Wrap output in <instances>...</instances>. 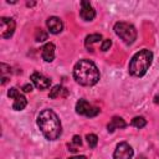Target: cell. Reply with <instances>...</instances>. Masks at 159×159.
I'll list each match as a JSON object with an SVG mask.
<instances>
[{
	"label": "cell",
	"instance_id": "8992f818",
	"mask_svg": "<svg viewBox=\"0 0 159 159\" xmlns=\"http://www.w3.org/2000/svg\"><path fill=\"white\" fill-rule=\"evenodd\" d=\"M7 96H9L10 98H14L12 108H14L15 111H22V109L26 107L27 99H26V97H25L24 94H21V93L17 91V88H15V87L10 88V89L7 91Z\"/></svg>",
	"mask_w": 159,
	"mask_h": 159
},
{
	"label": "cell",
	"instance_id": "7c38bea8",
	"mask_svg": "<svg viewBox=\"0 0 159 159\" xmlns=\"http://www.w3.org/2000/svg\"><path fill=\"white\" fill-rule=\"evenodd\" d=\"M41 56H42L43 61L52 62L55 58V45L52 42H47L41 50Z\"/></svg>",
	"mask_w": 159,
	"mask_h": 159
},
{
	"label": "cell",
	"instance_id": "5b68a950",
	"mask_svg": "<svg viewBox=\"0 0 159 159\" xmlns=\"http://www.w3.org/2000/svg\"><path fill=\"white\" fill-rule=\"evenodd\" d=\"M76 112H77L78 114L86 116V117H96V116L101 112V109H99L98 107H94V106L89 104L86 99L81 98V99H78L77 103H76Z\"/></svg>",
	"mask_w": 159,
	"mask_h": 159
},
{
	"label": "cell",
	"instance_id": "ffe728a7",
	"mask_svg": "<svg viewBox=\"0 0 159 159\" xmlns=\"http://www.w3.org/2000/svg\"><path fill=\"white\" fill-rule=\"evenodd\" d=\"M111 46H112V41H111L109 39H106V40H103V42H102L101 50H102V51H107V50H109Z\"/></svg>",
	"mask_w": 159,
	"mask_h": 159
},
{
	"label": "cell",
	"instance_id": "6da1fadb",
	"mask_svg": "<svg viewBox=\"0 0 159 159\" xmlns=\"http://www.w3.org/2000/svg\"><path fill=\"white\" fill-rule=\"evenodd\" d=\"M37 125L43 137L48 140H56L62 133V125L57 114L48 108L41 111L37 116Z\"/></svg>",
	"mask_w": 159,
	"mask_h": 159
},
{
	"label": "cell",
	"instance_id": "44dd1931",
	"mask_svg": "<svg viewBox=\"0 0 159 159\" xmlns=\"http://www.w3.org/2000/svg\"><path fill=\"white\" fill-rule=\"evenodd\" d=\"M72 144L75 145V148H77V147H81V144H82L81 137H80V135H75V137L72 138Z\"/></svg>",
	"mask_w": 159,
	"mask_h": 159
},
{
	"label": "cell",
	"instance_id": "9c48e42d",
	"mask_svg": "<svg viewBox=\"0 0 159 159\" xmlns=\"http://www.w3.org/2000/svg\"><path fill=\"white\" fill-rule=\"evenodd\" d=\"M30 80L32 81V83L39 88V89H46L50 87L51 84V80L45 77L43 75L39 73V72H34L31 76H30Z\"/></svg>",
	"mask_w": 159,
	"mask_h": 159
},
{
	"label": "cell",
	"instance_id": "52a82bcc",
	"mask_svg": "<svg viewBox=\"0 0 159 159\" xmlns=\"http://www.w3.org/2000/svg\"><path fill=\"white\" fill-rule=\"evenodd\" d=\"M15 21L11 17H1L0 19V30H1V37L2 39H9L12 36L15 31Z\"/></svg>",
	"mask_w": 159,
	"mask_h": 159
},
{
	"label": "cell",
	"instance_id": "30bf717a",
	"mask_svg": "<svg viewBox=\"0 0 159 159\" xmlns=\"http://www.w3.org/2000/svg\"><path fill=\"white\" fill-rule=\"evenodd\" d=\"M46 26H47L48 31H50L51 34H53V35L60 34V32L63 30V22H62L61 19L57 17V16H51V17H48L47 21H46Z\"/></svg>",
	"mask_w": 159,
	"mask_h": 159
},
{
	"label": "cell",
	"instance_id": "ba28073f",
	"mask_svg": "<svg viewBox=\"0 0 159 159\" xmlns=\"http://www.w3.org/2000/svg\"><path fill=\"white\" fill-rule=\"evenodd\" d=\"M132 157H133V149L125 142L119 143L113 153V159H132Z\"/></svg>",
	"mask_w": 159,
	"mask_h": 159
},
{
	"label": "cell",
	"instance_id": "7a4b0ae2",
	"mask_svg": "<svg viewBox=\"0 0 159 159\" xmlns=\"http://www.w3.org/2000/svg\"><path fill=\"white\" fill-rule=\"evenodd\" d=\"M73 77L82 86H93L99 81V71L91 60H80L73 67Z\"/></svg>",
	"mask_w": 159,
	"mask_h": 159
},
{
	"label": "cell",
	"instance_id": "277c9868",
	"mask_svg": "<svg viewBox=\"0 0 159 159\" xmlns=\"http://www.w3.org/2000/svg\"><path fill=\"white\" fill-rule=\"evenodd\" d=\"M114 32L127 45H132L137 39L135 27L132 24H128V22H117L114 25Z\"/></svg>",
	"mask_w": 159,
	"mask_h": 159
},
{
	"label": "cell",
	"instance_id": "ac0fdd59",
	"mask_svg": "<svg viewBox=\"0 0 159 159\" xmlns=\"http://www.w3.org/2000/svg\"><path fill=\"white\" fill-rule=\"evenodd\" d=\"M86 139H87V143H88L89 148H96V145H97V143H98V138H97L96 134H93V133L87 134Z\"/></svg>",
	"mask_w": 159,
	"mask_h": 159
},
{
	"label": "cell",
	"instance_id": "4fadbf2b",
	"mask_svg": "<svg viewBox=\"0 0 159 159\" xmlns=\"http://www.w3.org/2000/svg\"><path fill=\"white\" fill-rule=\"evenodd\" d=\"M125 122H124V119L122 118V117H113L112 119H111V122L108 123V125H107V130L109 132V133H112V132H114L116 129H120V128H125Z\"/></svg>",
	"mask_w": 159,
	"mask_h": 159
},
{
	"label": "cell",
	"instance_id": "2e32d148",
	"mask_svg": "<svg viewBox=\"0 0 159 159\" xmlns=\"http://www.w3.org/2000/svg\"><path fill=\"white\" fill-rule=\"evenodd\" d=\"M62 92H66V88H63L61 84L53 86V87H52V89L50 91V98L55 99V98H57L58 96H61V93H62Z\"/></svg>",
	"mask_w": 159,
	"mask_h": 159
},
{
	"label": "cell",
	"instance_id": "7402d4cb",
	"mask_svg": "<svg viewBox=\"0 0 159 159\" xmlns=\"http://www.w3.org/2000/svg\"><path fill=\"white\" fill-rule=\"evenodd\" d=\"M22 89H24L25 92H31V91H32V86L27 83V84H25V86L22 87Z\"/></svg>",
	"mask_w": 159,
	"mask_h": 159
},
{
	"label": "cell",
	"instance_id": "d6986e66",
	"mask_svg": "<svg viewBox=\"0 0 159 159\" xmlns=\"http://www.w3.org/2000/svg\"><path fill=\"white\" fill-rule=\"evenodd\" d=\"M35 39H36L37 42H42V41L47 40V32L40 29V30L36 31V34H35Z\"/></svg>",
	"mask_w": 159,
	"mask_h": 159
},
{
	"label": "cell",
	"instance_id": "3957f363",
	"mask_svg": "<svg viewBox=\"0 0 159 159\" xmlns=\"http://www.w3.org/2000/svg\"><path fill=\"white\" fill-rule=\"evenodd\" d=\"M153 60V53L149 50H142L137 52L129 62V73L135 77H142L147 73Z\"/></svg>",
	"mask_w": 159,
	"mask_h": 159
},
{
	"label": "cell",
	"instance_id": "9a60e30c",
	"mask_svg": "<svg viewBox=\"0 0 159 159\" xmlns=\"http://www.w3.org/2000/svg\"><path fill=\"white\" fill-rule=\"evenodd\" d=\"M0 70H1V84H5L6 81L9 80V76H6V73L10 75L11 68H10V66H7V65H5V63H1V65H0Z\"/></svg>",
	"mask_w": 159,
	"mask_h": 159
},
{
	"label": "cell",
	"instance_id": "603a6c76",
	"mask_svg": "<svg viewBox=\"0 0 159 159\" xmlns=\"http://www.w3.org/2000/svg\"><path fill=\"white\" fill-rule=\"evenodd\" d=\"M70 159H86V157L84 155H76V157H72Z\"/></svg>",
	"mask_w": 159,
	"mask_h": 159
},
{
	"label": "cell",
	"instance_id": "5bb4252c",
	"mask_svg": "<svg viewBox=\"0 0 159 159\" xmlns=\"http://www.w3.org/2000/svg\"><path fill=\"white\" fill-rule=\"evenodd\" d=\"M102 40V35L101 34H92V35H88L84 40V45L86 47L88 48V51H93L92 48V45L96 43V42H99Z\"/></svg>",
	"mask_w": 159,
	"mask_h": 159
},
{
	"label": "cell",
	"instance_id": "8fae6325",
	"mask_svg": "<svg viewBox=\"0 0 159 159\" xmlns=\"http://www.w3.org/2000/svg\"><path fill=\"white\" fill-rule=\"evenodd\" d=\"M81 17L84 21H92L96 16V11L92 7V5L88 1H82L81 2V11H80Z\"/></svg>",
	"mask_w": 159,
	"mask_h": 159
},
{
	"label": "cell",
	"instance_id": "e0dca14e",
	"mask_svg": "<svg viewBox=\"0 0 159 159\" xmlns=\"http://www.w3.org/2000/svg\"><path fill=\"white\" fill-rule=\"evenodd\" d=\"M145 124H147V120H145L143 117H134V118L132 119V125L135 127V128H138V129L144 128Z\"/></svg>",
	"mask_w": 159,
	"mask_h": 159
}]
</instances>
